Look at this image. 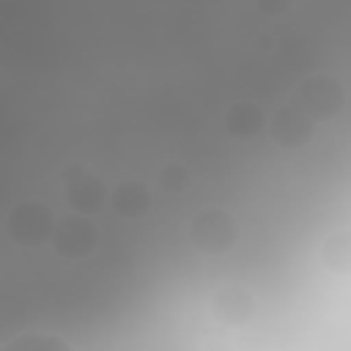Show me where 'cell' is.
<instances>
[{
    "label": "cell",
    "instance_id": "obj_2",
    "mask_svg": "<svg viewBox=\"0 0 351 351\" xmlns=\"http://www.w3.org/2000/svg\"><path fill=\"white\" fill-rule=\"evenodd\" d=\"M293 107H299L310 121H324L340 112L343 107V88L332 77H310L293 93Z\"/></svg>",
    "mask_w": 351,
    "mask_h": 351
},
{
    "label": "cell",
    "instance_id": "obj_3",
    "mask_svg": "<svg viewBox=\"0 0 351 351\" xmlns=\"http://www.w3.org/2000/svg\"><path fill=\"white\" fill-rule=\"evenodd\" d=\"M52 230H55V214L36 200H27L8 214V233L16 244L38 247L47 239H52Z\"/></svg>",
    "mask_w": 351,
    "mask_h": 351
},
{
    "label": "cell",
    "instance_id": "obj_9",
    "mask_svg": "<svg viewBox=\"0 0 351 351\" xmlns=\"http://www.w3.org/2000/svg\"><path fill=\"white\" fill-rule=\"evenodd\" d=\"M110 203L118 214L123 217H137L148 208V189L140 181H123L121 186H115V192L110 195Z\"/></svg>",
    "mask_w": 351,
    "mask_h": 351
},
{
    "label": "cell",
    "instance_id": "obj_10",
    "mask_svg": "<svg viewBox=\"0 0 351 351\" xmlns=\"http://www.w3.org/2000/svg\"><path fill=\"white\" fill-rule=\"evenodd\" d=\"M324 261L332 271H340V274L348 271V233H337V236L326 239Z\"/></svg>",
    "mask_w": 351,
    "mask_h": 351
},
{
    "label": "cell",
    "instance_id": "obj_11",
    "mask_svg": "<svg viewBox=\"0 0 351 351\" xmlns=\"http://www.w3.org/2000/svg\"><path fill=\"white\" fill-rule=\"evenodd\" d=\"M3 348H22V351H27V348H36V351H44V348H55V351H69L71 346L66 343V340H58V337H41V335H25V337H16V340H11V343H5Z\"/></svg>",
    "mask_w": 351,
    "mask_h": 351
},
{
    "label": "cell",
    "instance_id": "obj_5",
    "mask_svg": "<svg viewBox=\"0 0 351 351\" xmlns=\"http://www.w3.org/2000/svg\"><path fill=\"white\" fill-rule=\"evenodd\" d=\"M310 126H313V121L299 110V107H282V110H277V115L271 118V137L280 143V145H288V148H293V145H302L307 137H310Z\"/></svg>",
    "mask_w": 351,
    "mask_h": 351
},
{
    "label": "cell",
    "instance_id": "obj_7",
    "mask_svg": "<svg viewBox=\"0 0 351 351\" xmlns=\"http://www.w3.org/2000/svg\"><path fill=\"white\" fill-rule=\"evenodd\" d=\"M66 192L71 206L80 214H93L101 203H104V186L96 176L90 173H80V176H66Z\"/></svg>",
    "mask_w": 351,
    "mask_h": 351
},
{
    "label": "cell",
    "instance_id": "obj_1",
    "mask_svg": "<svg viewBox=\"0 0 351 351\" xmlns=\"http://www.w3.org/2000/svg\"><path fill=\"white\" fill-rule=\"evenodd\" d=\"M189 236L192 244L203 252L219 255L236 247L239 239V228L233 222V217L222 208H203L200 214H195L192 225H189Z\"/></svg>",
    "mask_w": 351,
    "mask_h": 351
},
{
    "label": "cell",
    "instance_id": "obj_4",
    "mask_svg": "<svg viewBox=\"0 0 351 351\" xmlns=\"http://www.w3.org/2000/svg\"><path fill=\"white\" fill-rule=\"evenodd\" d=\"M52 244L60 255L66 258H80L96 247V228L88 219V214H74L63 222H55L52 230Z\"/></svg>",
    "mask_w": 351,
    "mask_h": 351
},
{
    "label": "cell",
    "instance_id": "obj_8",
    "mask_svg": "<svg viewBox=\"0 0 351 351\" xmlns=\"http://www.w3.org/2000/svg\"><path fill=\"white\" fill-rule=\"evenodd\" d=\"M225 126H228V132H230L233 137L250 140V137H255V134L263 129V115H261V110H258L255 104L241 101V104H233V107L228 110Z\"/></svg>",
    "mask_w": 351,
    "mask_h": 351
},
{
    "label": "cell",
    "instance_id": "obj_6",
    "mask_svg": "<svg viewBox=\"0 0 351 351\" xmlns=\"http://www.w3.org/2000/svg\"><path fill=\"white\" fill-rule=\"evenodd\" d=\"M214 315L228 326H241L255 315V299L244 288H225L214 296Z\"/></svg>",
    "mask_w": 351,
    "mask_h": 351
}]
</instances>
